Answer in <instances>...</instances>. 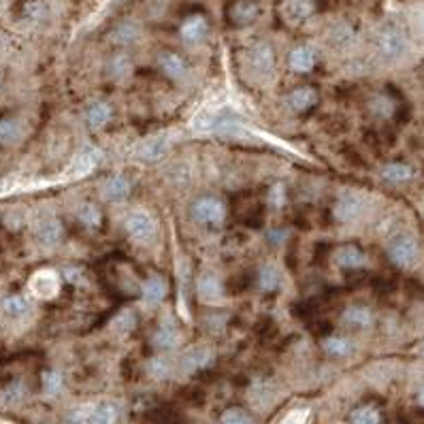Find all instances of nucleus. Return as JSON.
<instances>
[{
    "label": "nucleus",
    "instance_id": "obj_3",
    "mask_svg": "<svg viewBox=\"0 0 424 424\" xmlns=\"http://www.w3.org/2000/svg\"><path fill=\"white\" fill-rule=\"evenodd\" d=\"M192 218L199 224H209V226H218L224 222L226 218V205L218 196H201L192 203Z\"/></svg>",
    "mask_w": 424,
    "mask_h": 424
},
{
    "label": "nucleus",
    "instance_id": "obj_33",
    "mask_svg": "<svg viewBox=\"0 0 424 424\" xmlns=\"http://www.w3.org/2000/svg\"><path fill=\"white\" fill-rule=\"evenodd\" d=\"M132 64H130V58L126 53H118V55H113V58L109 60V73L116 77V79H122L130 73Z\"/></svg>",
    "mask_w": 424,
    "mask_h": 424
},
{
    "label": "nucleus",
    "instance_id": "obj_41",
    "mask_svg": "<svg viewBox=\"0 0 424 424\" xmlns=\"http://www.w3.org/2000/svg\"><path fill=\"white\" fill-rule=\"evenodd\" d=\"M62 424H88V420H86V416H83V414H73Z\"/></svg>",
    "mask_w": 424,
    "mask_h": 424
},
{
    "label": "nucleus",
    "instance_id": "obj_38",
    "mask_svg": "<svg viewBox=\"0 0 424 424\" xmlns=\"http://www.w3.org/2000/svg\"><path fill=\"white\" fill-rule=\"evenodd\" d=\"M269 203H271L273 207H281V205L286 203V190H284V186L277 184V186H273V188L269 190Z\"/></svg>",
    "mask_w": 424,
    "mask_h": 424
},
{
    "label": "nucleus",
    "instance_id": "obj_14",
    "mask_svg": "<svg viewBox=\"0 0 424 424\" xmlns=\"http://www.w3.org/2000/svg\"><path fill=\"white\" fill-rule=\"evenodd\" d=\"M281 15L288 21H303L316 11V0H281Z\"/></svg>",
    "mask_w": 424,
    "mask_h": 424
},
{
    "label": "nucleus",
    "instance_id": "obj_15",
    "mask_svg": "<svg viewBox=\"0 0 424 424\" xmlns=\"http://www.w3.org/2000/svg\"><path fill=\"white\" fill-rule=\"evenodd\" d=\"M15 15L24 21L41 24L47 19L49 9L45 5V0H19L17 7H15Z\"/></svg>",
    "mask_w": 424,
    "mask_h": 424
},
{
    "label": "nucleus",
    "instance_id": "obj_13",
    "mask_svg": "<svg viewBox=\"0 0 424 424\" xmlns=\"http://www.w3.org/2000/svg\"><path fill=\"white\" fill-rule=\"evenodd\" d=\"M318 62V53L309 47V45H299L290 51L288 55V64L294 73H312Z\"/></svg>",
    "mask_w": 424,
    "mask_h": 424
},
{
    "label": "nucleus",
    "instance_id": "obj_9",
    "mask_svg": "<svg viewBox=\"0 0 424 424\" xmlns=\"http://www.w3.org/2000/svg\"><path fill=\"white\" fill-rule=\"evenodd\" d=\"M158 69L162 71V75H166L173 81H179L188 75V62L182 58L179 53L168 51V49L158 53Z\"/></svg>",
    "mask_w": 424,
    "mask_h": 424
},
{
    "label": "nucleus",
    "instance_id": "obj_28",
    "mask_svg": "<svg viewBox=\"0 0 424 424\" xmlns=\"http://www.w3.org/2000/svg\"><path fill=\"white\" fill-rule=\"evenodd\" d=\"M96 162H98V152L92 150V148H88V150H83V152H79V154L75 156V160H73V171H75V175H83V173L92 171V168L96 166Z\"/></svg>",
    "mask_w": 424,
    "mask_h": 424
},
{
    "label": "nucleus",
    "instance_id": "obj_40",
    "mask_svg": "<svg viewBox=\"0 0 424 424\" xmlns=\"http://www.w3.org/2000/svg\"><path fill=\"white\" fill-rule=\"evenodd\" d=\"M309 418V412L307 409H297L292 414H288V418L284 420V424H305Z\"/></svg>",
    "mask_w": 424,
    "mask_h": 424
},
{
    "label": "nucleus",
    "instance_id": "obj_21",
    "mask_svg": "<svg viewBox=\"0 0 424 424\" xmlns=\"http://www.w3.org/2000/svg\"><path fill=\"white\" fill-rule=\"evenodd\" d=\"M335 263L342 269H358L366 263L364 251L356 245H342L335 251Z\"/></svg>",
    "mask_w": 424,
    "mask_h": 424
},
{
    "label": "nucleus",
    "instance_id": "obj_30",
    "mask_svg": "<svg viewBox=\"0 0 424 424\" xmlns=\"http://www.w3.org/2000/svg\"><path fill=\"white\" fill-rule=\"evenodd\" d=\"M77 220L86 226V229L96 231L103 224V211L96 205H81V209L77 211Z\"/></svg>",
    "mask_w": 424,
    "mask_h": 424
},
{
    "label": "nucleus",
    "instance_id": "obj_11",
    "mask_svg": "<svg viewBox=\"0 0 424 424\" xmlns=\"http://www.w3.org/2000/svg\"><path fill=\"white\" fill-rule=\"evenodd\" d=\"M213 362V352L207 346H199V348H192L184 354L182 358V369L184 373H196V371H203Z\"/></svg>",
    "mask_w": 424,
    "mask_h": 424
},
{
    "label": "nucleus",
    "instance_id": "obj_26",
    "mask_svg": "<svg viewBox=\"0 0 424 424\" xmlns=\"http://www.w3.org/2000/svg\"><path fill=\"white\" fill-rule=\"evenodd\" d=\"M116 422H118V405L111 401L98 403L88 418V424H116Z\"/></svg>",
    "mask_w": 424,
    "mask_h": 424
},
{
    "label": "nucleus",
    "instance_id": "obj_2",
    "mask_svg": "<svg viewBox=\"0 0 424 424\" xmlns=\"http://www.w3.org/2000/svg\"><path fill=\"white\" fill-rule=\"evenodd\" d=\"M124 231L136 243H150L156 237V233H158V224H156L152 213H148L143 209H136V211L126 213V218H124Z\"/></svg>",
    "mask_w": 424,
    "mask_h": 424
},
{
    "label": "nucleus",
    "instance_id": "obj_24",
    "mask_svg": "<svg viewBox=\"0 0 424 424\" xmlns=\"http://www.w3.org/2000/svg\"><path fill=\"white\" fill-rule=\"evenodd\" d=\"M342 322L352 326V328H366V326H371V322H373V314H371V309L354 305V307H348L346 312L342 314Z\"/></svg>",
    "mask_w": 424,
    "mask_h": 424
},
{
    "label": "nucleus",
    "instance_id": "obj_27",
    "mask_svg": "<svg viewBox=\"0 0 424 424\" xmlns=\"http://www.w3.org/2000/svg\"><path fill=\"white\" fill-rule=\"evenodd\" d=\"M322 350L333 356V358H344V356H350L352 354V344H350V339L346 337H328L322 342Z\"/></svg>",
    "mask_w": 424,
    "mask_h": 424
},
{
    "label": "nucleus",
    "instance_id": "obj_37",
    "mask_svg": "<svg viewBox=\"0 0 424 424\" xmlns=\"http://www.w3.org/2000/svg\"><path fill=\"white\" fill-rule=\"evenodd\" d=\"M215 124H218V118L213 116L211 111H203L201 116L194 120V128L196 130H213Z\"/></svg>",
    "mask_w": 424,
    "mask_h": 424
},
{
    "label": "nucleus",
    "instance_id": "obj_23",
    "mask_svg": "<svg viewBox=\"0 0 424 424\" xmlns=\"http://www.w3.org/2000/svg\"><path fill=\"white\" fill-rule=\"evenodd\" d=\"M414 175H416V168L405 162H390L382 168V177L390 184H405L414 179Z\"/></svg>",
    "mask_w": 424,
    "mask_h": 424
},
{
    "label": "nucleus",
    "instance_id": "obj_16",
    "mask_svg": "<svg viewBox=\"0 0 424 424\" xmlns=\"http://www.w3.org/2000/svg\"><path fill=\"white\" fill-rule=\"evenodd\" d=\"M130 182L124 175H111L103 184V196L111 203H122L130 196Z\"/></svg>",
    "mask_w": 424,
    "mask_h": 424
},
{
    "label": "nucleus",
    "instance_id": "obj_5",
    "mask_svg": "<svg viewBox=\"0 0 424 424\" xmlns=\"http://www.w3.org/2000/svg\"><path fill=\"white\" fill-rule=\"evenodd\" d=\"M60 286H62L60 275L55 271H49V269L37 271L30 279H28V288H30V292L37 294L43 301L53 299L55 294L60 292Z\"/></svg>",
    "mask_w": 424,
    "mask_h": 424
},
{
    "label": "nucleus",
    "instance_id": "obj_18",
    "mask_svg": "<svg viewBox=\"0 0 424 424\" xmlns=\"http://www.w3.org/2000/svg\"><path fill=\"white\" fill-rule=\"evenodd\" d=\"M111 118H113V109H111V105L105 103V100L92 103V105L88 107V111H86V124H88V128H92V130L105 128V126L111 122Z\"/></svg>",
    "mask_w": 424,
    "mask_h": 424
},
{
    "label": "nucleus",
    "instance_id": "obj_34",
    "mask_svg": "<svg viewBox=\"0 0 424 424\" xmlns=\"http://www.w3.org/2000/svg\"><path fill=\"white\" fill-rule=\"evenodd\" d=\"M62 384H64V380H62V376H60L58 371H45V373L41 376V388H43L45 394L60 392V390H62Z\"/></svg>",
    "mask_w": 424,
    "mask_h": 424
},
{
    "label": "nucleus",
    "instance_id": "obj_4",
    "mask_svg": "<svg viewBox=\"0 0 424 424\" xmlns=\"http://www.w3.org/2000/svg\"><path fill=\"white\" fill-rule=\"evenodd\" d=\"M388 256L397 267L409 269L418 258V241L409 235L394 237L388 245Z\"/></svg>",
    "mask_w": 424,
    "mask_h": 424
},
{
    "label": "nucleus",
    "instance_id": "obj_12",
    "mask_svg": "<svg viewBox=\"0 0 424 424\" xmlns=\"http://www.w3.org/2000/svg\"><path fill=\"white\" fill-rule=\"evenodd\" d=\"M168 148H171V143L166 136H150L136 148V158L145 162H158L168 154Z\"/></svg>",
    "mask_w": 424,
    "mask_h": 424
},
{
    "label": "nucleus",
    "instance_id": "obj_7",
    "mask_svg": "<svg viewBox=\"0 0 424 424\" xmlns=\"http://www.w3.org/2000/svg\"><path fill=\"white\" fill-rule=\"evenodd\" d=\"M179 35H182L184 43H188V45L203 43L209 35V19L203 13H194V15L186 17L182 28H179Z\"/></svg>",
    "mask_w": 424,
    "mask_h": 424
},
{
    "label": "nucleus",
    "instance_id": "obj_36",
    "mask_svg": "<svg viewBox=\"0 0 424 424\" xmlns=\"http://www.w3.org/2000/svg\"><path fill=\"white\" fill-rule=\"evenodd\" d=\"M148 376L154 378V380H164L168 376V371H171V364H168L164 358H152L148 360Z\"/></svg>",
    "mask_w": 424,
    "mask_h": 424
},
{
    "label": "nucleus",
    "instance_id": "obj_8",
    "mask_svg": "<svg viewBox=\"0 0 424 424\" xmlns=\"http://www.w3.org/2000/svg\"><path fill=\"white\" fill-rule=\"evenodd\" d=\"M35 237L43 245H53L64 237V226L51 215H41L35 224Z\"/></svg>",
    "mask_w": 424,
    "mask_h": 424
},
{
    "label": "nucleus",
    "instance_id": "obj_20",
    "mask_svg": "<svg viewBox=\"0 0 424 424\" xmlns=\"http://www.w3.org/2000/svg\"><path fill=\"white\" fill-rule=\"evenodd\" d=\"M318 103V92L309 86H301L297 90H292L288 94V107L297 113H303V111H309L314 105Z\"/></svg>",
    "mask_w": 424,
    "mask_h": 424
},
{
    "label": "nucleus",
    "instance_id": "obj_32",
    "mask_svg": "<svg viewBox=\"0 0 424 424\" xmlns=\"http://www.w3.org/2000/svg\"><path fill=\"white\" fill-rule=\"evenodd\" d=\"M350 424H382V414L371 405H362L350 414Z\"/></svg>",
    "mask_w": 424,
    "mask_h": 424
},
{
    "label": "nucleus",
    "instance_id": "obj_29",
    "mask_svg": "<svg viewBox=\"0 0 424 424\" xmlns=\"http://www.w3.org/2000/svg\"><path fill=\"white\" fill-rule=\"evenodd\" d=\"M279 284H281V271L273 265H265L258 273V286L265 292H273L279 288Z\"/></svg>",
    "mask_w": 424,
    "mask_h": 424
},
{
    "label": "nucleus",
    "instance_id": "obj_19",
    "mask_svg": "<svg viewBox=\"0 0 424 424\" xmlns=\"http://www.w3.org/2000/svg\"><path fill=\"white\" fill-rule=\"evenodd\" d=\"M179 342H182V333H179L175 326H171V324H162V326L154 333V337H152L154 348H156V350H162V352L175 350V348L179 346Z\"/></svg>",
    "mask_w": 424,
    "mask_h": 424
},
{
    "label": "nucleus",
    "instance_id": "obj_22",
    "mask_svg": "<svg viewBox=\"0 0 424 424\" xmlns=\"http://www.w3.org/2000/svg\"><path fill=\"white\" fill-rule=\"evenodd\" d=\"M196 292L203 301H220L222 299V281L213 273H203L196 279Z\"/></svg>",
    "mask_w": 424,
    "mask_h": 424
},
{
    "label": "nucleus",
    "instance_id": "obj_39",
    "mask_svg": "<svg viewBox=\"0 0 424 424\" xmlns=\"http://www.w3.org/2000/svg\"><path fill=\"white\" fill-rule=\"evenodd\" d=\"M392 109H394V105H392V100L386 98V96H380V98L373 103V111L378 113V116H382V118H388L390 113H392Z\"/></svg>",
    "mask_w": 424,
    "mask_h": 424
},
{
    "label": "nucleus",
    "instance_id": "obj_31",
    "mask_svg": "<svg viewBox=\"0 0 424 424\" xmlns=\"http://www.w3.org/2000/svg\"><path fill=\"white\" fill-rule=\"evenodd\" d=\"M139 39V26L134 21H122L116 30H113V41L118 45H132Z\"/></svg>",
    "mask_w": 424,
    "mask_h": 424
},
{
    "label": "nucleus",
    "instance_id": "obj_6",
    "mask_svg": "<svg viewBox=\"0 0 424 424\" xmlns=\"http://www.w3.org/2000/svg\"><path fill=\"white\" fill-rule=\"evenodd\" d=\"M258 15H260L258 0H233V3L226 7V19L237 28L254 24L258 19Z\"/></svg>",
    "mask_w": 424,
    "mask_h": 424
},
{
    "label": "nucleus",
    "instance_id": "obj_35",
    "mask_svg": "<svg viewBox=\"0 0 424 424\" xmlns=\"http://www.w3.org/2000/svg\"><path fill=\"white\" fill-rule=\"evenodd\" d=\"M220 424H254L249 414L241 407H229L220 416Z\"/></svg>",
    "mask_w": 424,
    "mask_h": 424
},
{
    "label": "nucleus",
    "instance_id": "obj_1",
    "mask_svg": "<svg viewBox=\"0 0 424 424\" xmlns=\"http://www.w3.org/2000/svg\"><path fill=\"white\" fill-rule=\"evenodd\" d=\"M376 49L384 60H399L407 51V37L399 26L388 24L376 37Z\"/></svg>",
    "mask_w": 424,
    "mask_h": 424
},
{
    "label": "nucleus",
    "instance_id": "obj_25",
    "mask_svg": "<svg viewBox=\"0 0 424 424\" xmlns=\"http://www.w3.org/2000/svg\"><path fill=\"white\" fill-rule=\"evenodd\" d=\"M360 209H362L360 201L356 199V196L348 194V196H344V199L337 201V205H335V218H337L339 222H354V220L360 215Z\"/></svg>",
    "mask_w": 424,
    "mask_h": 424
},
{
    "label": "nucleus",
    "instance_id": "obj_10",
    "mask_svg": "<svg viewBox=\"0 0 424 424\" xmlns=\"http://www.w3.org/2000/svg\"><path fill=\"white\" fill-rule=\"evenodd\" d=\"M249 64L256 73H271L275 67V49L271 43L267 41H258L254 43V47L249 49Z\"/></svg>",
    "mask_w": 424,
    "mask_h": 424
},
{
    "label": "nucleus",
    "instance_id": "obj_17",
    "mask_svg": "<svg viewBox=\"0 0 424 424\" xmlns=\"http://www.w3.org/2000/svg\"><path fill=\"white\" fill-rule=\"evenodd\" d=\"M166 292H168V284H166V279L162 275H150L143 281V286H141V297H143V301L150 303V305L162 303Z\"/></svg>",
    "mask_w": 424,
    "mask_h": 424
}]
</instances>
